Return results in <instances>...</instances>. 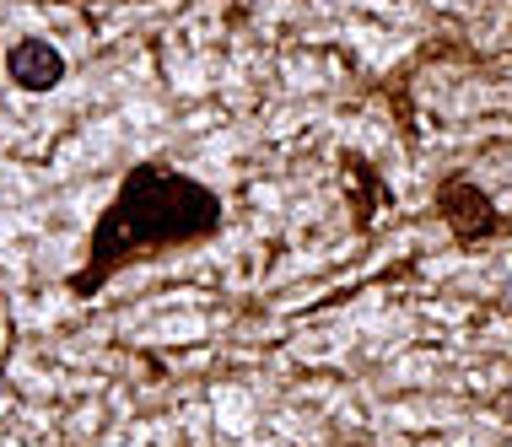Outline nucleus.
Returning <instances> with one entry per match:
<instances>
[{"label": "nucleus", "mask_w": 512, "mask_h": 447, "mask_svg": "<svg viewBox=\"0 0 512 447\" xmlns=\"http://www.w3.org/2000/svg\"><path fill=\"white\" fill-rule=\"evenodd\" d=\"M6 76L27 92H49V87H60L65 60L54 44H44V38H22V44H11V54H6Z\"/></svg>", "instance_id": "nucleus-3"}, {"label": "nucleus", "mask_w": 512, "mask_h": 447, "mask_svg": "<svg viewBox=\"0 0 512 447\" xmlns=\"http://www.w3.org/2000/svg\"><path fill=\"white\" fill-rule=\"evenodd\" d=\"M221 194L200 178L178 173L162 162H141L124 173L119 194L108 200V211L92 227L87 243V264L71 275V297H98L130 264H146L173 248H195L205 237L221 232Z\"/></svg>", "instance_id": "nucleus-1"}, {"label": "nucleus", "mask_w": 512, "mask_h": 447, "mask_svg": "<svg viewBox=\"0 0 512 447\" xmlns=\"http://www.w3.org/2000/svg\"><path fill=\"white\" fill-rule=\"evenodd\" d=\"M432 205H437L442 227L453 232V243H464V248H480V243H491V237L507 232V216L496 211V200L469 173H448V178H442L437 194H432Z\"/></svg>", "instance_id": "nucleus-2"}]
</instances>
